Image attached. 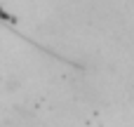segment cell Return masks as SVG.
<instances>
[{
  "mask_svg": "<svg viewBox=\"0 0 134 127\" xmlns=\"http://www.w3.org/2000/svg\"><path fill=\"white\" fill-rule=\"evenodd\" d=\"M0 19H2V21H7V24H16V16H12V14H7L2 5H0Z\"/></svg>",
  "mask_w": 134,
  "mask_h": 127,
  "instance_id": "1",
  "label": "cell"
}]
</instances>
